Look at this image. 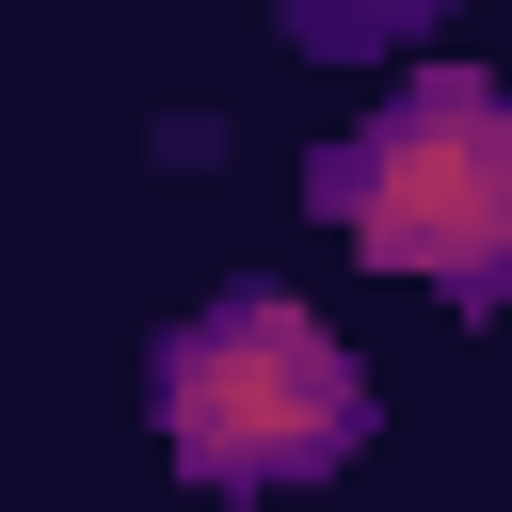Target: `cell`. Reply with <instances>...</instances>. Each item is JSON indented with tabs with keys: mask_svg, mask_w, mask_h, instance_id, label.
Masks as SVG:
<instances>
[{
	"mask_svg": "<svg viewBox=\"0 0 512 512\" xmlns=\"http://www.w3.org/2000/svg\"><path fill=\"white\" fill-rule=\"evenodd\" d=\"M144 416L176 448V480L208 496H288V480H336L368 448V368L320 336V304L288 288H208L192 320L144 336Z\"/></svg>",
	"mask_w": 512,
	"mask_h": 512,
	"instance_id": "1",
	"label": "cell"
},
{
	"mask_svg": "<svg viewBox=\"0 0 512 512\" xmlns=\"http://www.w3.org/2000/svg\"><path fill=\"white\" fill-rule=\"evenodd\" d=\"M304 208H320L352 256H384V272L448 288L464 320H496V304H512V80L416 64L368 128H336V144L304 160Z\"/></svg>",
	"mask_w": 512,
	"mask_h": 512,
	"instance_id": "2",
	"label": "cell"
},
{
	"mask_svg": "<svg viewBox=\"0 0 512 512\" xmlns=\"http://www.w3.org/2000/svg\"><path fill=\"white\" fill-rule=\"evenodd\" d=\"M448 0H288V48H320V64H368V48H416Z\"/></svg>",
	"mask_w": 512,
	"mask_h": 512,
	"instance_id": "3",
	"label": "cell"
}]
</instances>
